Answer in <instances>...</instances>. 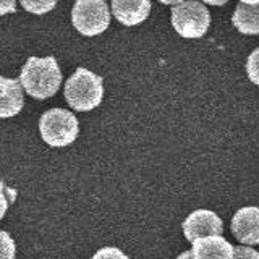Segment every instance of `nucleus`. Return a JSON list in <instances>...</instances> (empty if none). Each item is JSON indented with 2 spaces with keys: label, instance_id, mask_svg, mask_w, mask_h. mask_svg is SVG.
<instances>
[{
  "label": "nucleus",
  "instance_id": "obj_13",
  "mask_svg": "<svg viewBox=\"0 0 259 259\" xmlns=\"http://www.w3.org/2000/svg\"><path fill=\"white\" fill-rule=\"evenodd\" d=\"M0 259H16V245L10 233L0 230Z\"/></svg>",
  "mask_w": 259,
  "mask_h": 259
},
{
  "label": "nucleus",
  "instance_id": "obj_3",
  "mask_svg": "<svg viewBox=\"0 0 259 259\" xmlns=\"http://www.w3.org/2000/svg\"><path fill=\"white\" fill-rule=\"evenodd\" d=\"M39 132L42 140L52 148H65L78 138L79 125L70 110L51 109L39 120Z\"/></svg>",
  "mask_w": 259,
  "mask_h": 259
},
{
  "label": "nucleus",
  "instance_id": "obj_12",
  "mask_svg": "<svg viewBox=\"0 0 259 259\" xmlns=\"http://www.w3.org/2000/svg\"><path fill=\"white\" fill-rule=\"evenodd\" d=\"M20 4L24 10L29 13L46 15L54 10L57 5V0H20Z\"/></svg>",
  "mask_w": 259,
  "mask_h": 259
},
{
  "label": "nucleus",
  "instance_id": "obj_6",
  "mask_svg": "<svg viewBox=\"0 0 259 259\" xmlns=\"http://www.w3.org/2000/svg\"><path fill=\"white\" fill-rule=\"evenodd\" d=\"M183 235L188 241H196L204 237H212V235H222L224 224L222 219L212 210L198 209L191 212L183 222Z\"/></svg>",
  "mask_w": 259,
  "mask_h": 259
},
{
  "label": "nucleus",
  "instance_id": "obj_5",
  "mask_svg": "<svg viewBox=\"0 0 259 259\" xmlns=\"http://www.w3.org/2000/svg\"><path fill=\"white\" fill-rule=\"evenodd\" d=\"M71 21L83 36H97L110 24V10L104 0H76Z\"/></svg>",
  "mask_w": 259,
  "mask_h": 259
},
{
  "label": "nucleus",
  "instance_id": "obj_11",
  "mask_svg": "<svg viewBox=\"0 0 259 259\" xmlns=\"http://www.w3.org/2000/svg\"><path fill=\"white\" fill-rule=\"evenodd\" d=\"M233 26L237 28L241 34H259V4L248 5L238 4L232 16Z\"/></svg>",
  "mask_w": 259,
  "mask_h": 259
},
{
  "label": "nucleus",
  "instance_id": "obj_14",
  "mask_svg": "<svg viewBox=\"0 0 259 259\" xmlns=\"http://www.w3.org/2000/svg\"><path fill=\"white\" fill-rule=\"evenodd\" d=\"M246 73H248V78L253 81L254 84L259 86V47L254 49V51L251 52L249 57H248Z\"/></svg>",
  "mask_w": 259,
  "mask_h": 259
},
{
  "label": "nucleus",
  "instance_id": "obj_17",
  "mask_svg": "<svg viewBox=\"0 0 259 259\" xmlns=\"http://www.w3.org/2000/svg\"><path fill=\"white\" fill-rule=\"evenodd\" d=\"M7 193H8V190H7L5 183L0 182V221L5 217L7 210H8V202H10V201H8Z\"/></svg>",
  "mask_w": 259,
  "mask_h": 259
},
{
  "label": "nucleus",
  "instance_id": "obj_7",
  "mask_svg": "<svg viewBox=\"0 0 259 259\" xmlns=\"http://www.w3.org/2000/svg\"><path fill=\"white\" fill-rule=\"evenodd\" d=\"M232 232L245 245H259V207L246 206L232 219Z\"/></svg>",
  "mask_w": 259,
  "mask_h": 259
},
{
  "label": "nucleus",
  "instance_id": "obj_22",
  "mask_svg": "<svg viewBox=\"0 0 259 259\" xmlns=\"http://www.w3.org/2000/svg\"><path fill=\"white\" fill-rule=\"evenodd\" d=\"M241 4H248V5H256L259 4V0H240Z\"/></svg>",
  "mask_w": 259,
  "mask_h": 259
},
{
  "label": "nucleus",
  "instance_id": "obj_4",
  "mask_svg": "<svg viewBox=\"0 0 259 259\" xmlns=\"http://www.w3.org/2000/svg\"><path fill=\"white\" fill-rule=\"evenodd\" d=\"M210 13L198 0H185L172 8V26L185 39H199L207 32Z\"/></svg>",
  "mask_w": 259,
  "mask_h": 259
},
{
  "label": "nucleus",
  "instance_id": "obj_20",
  "mask_svg": "<svg viewBox=\"0 0 259 259\" xmlns=\"http://www.w3.org/2000/svg\"><path fill=\"white\" fill-rule=\"evenodd\" d=\"M160 4H165V5H178V4H182L185 2V0H159Z\"/></svg>",
  "mask_w": 259,
  "mask_h": 259
},
{
  "label": "nucleus",
  "instance_id": "obj_18",
  "mask_svg": "<svg viewBox=\"0 0 259 259\" xmlns=\"http://www.w3.org/2000/svg\"><path fill=\"white\" fill-rule=\"evenodd\" d=\"M15 12H16V0H0V16Z\"/></svg>",
  "mask_w": 259,
  "mask_h": 259
},
{
  "label": "nucleus",
  "instance_id": "obj_2",
  "mask_svg": "<svg viewBox=\"0 0 259 259\" xmlns=\"http://www.w3.org/2000/svg\"><path fill=\"white\" fill-rule=\"evenodd\" d=\"M65 99L71 109L89 112L102 102V78L86 68H78L65 83Z\"/></svg>",
  "mask_w": 259,
  "mask_h": 259
},
{
  "label": "nucleus",
  "instance_id": "obj_19",
  "mask_svg": "<svg viewBox=\"0 0 259 259\" xmlns=\"http://www.w3.org/2000/svg\"><path fill=\"white\" fill-rule=\"evenodd\" d=\"M204 4H209V5H215V7H221V5H225L229 0H202Z\"/></svg>",
  "mask_w": 259,
  "mask_h": 259
},
{
  "label": "nucleus",
  "instance_id": "obj_16",
  "mask_svg": "<svg viewBox=\"0 0 259 259\" xmlns=\"http://www.w3.org/2000/svg\"><path fill=\"white\" fill-rule=\"evenodd\" d=\"M232 259H259V253L249 246H237L233 248Z\"/></svg>",
  "mask_w": 259,
  "mask_h": 259
},
{
  "label": "nucleus",
  "instance_id": "obj_9",
  "mask_svg": "<svg viewBox=\"0 0 259 259\" xmlns=\"http://www.w3.org/2000/svg\"><path fill=\"white\" fill-rule=\"evenodd\" d=\"M23 86L20 79L0 76V118H12L23 109Z\"/></svg>",
  "mask_w": 259,
  "mask_h": 259
},
{
  "label": "nucleus",
  "instance_id": "obj_8",
  "mask_svg": "<svg viewBox=\"0 0 259 259\" xmlns=\"http://www.w3.org/2000/svg\"><path fill=\"white\" fill-rule=\"evenodd\" d=\"M149 0H112V13L123 26H136L149 16Z\"/></svg>",
  "mask_w": 259,
  "mask_h": 259
},
{
  "label": "nucleus",
  "instance_id": "obj_1",
  "mask_svg": "<svg viewBox=\"0 0 259 259\" xmlns=\"http://www.w3.org/2000/svg\"><path fill=\"white\" fill-rule=\"evenodd\" d=\"M20 83L23 89L34 99H49L62 84V71L54 57H29L23 65Z\"/></svg>",
  "mask_w": 259,
  "mask_h": 259
},
{
  "label": "nucleus",
  "instance_id": "obj_10",
  "mask_svg": "<svg viewBox=\"0 0 259 259\" xmlns=\"http://www.w3.org/2000/svg\"><path fill=\"white\" fill-rule=\"evenodd\" d=\"M193 259H232L233 246L222 235H212L193 241Z\"/></svg>",
  "mask_w": 259,
  "mask_h": 259
},
{
  "label": "nucleus",
  "instance_id": "obj_15",
  "mask_svg": "<svg viewBox=\"0 0 259 259\" xmlns=\"http://www.w3.org/2000/svg\"><path fill=\"white\" fill-rule=\"evenodd\" d=\"M91 259H130L123 251L113 246H105L101 248Z\"/></svg>",
  "mask_w": 259,
  "mask_h": 259
},
{
  "label": "nucleus",
  "instance_id": "obj_21",
  "mask_svg": "<svg viewBox=\"0 0 259 259\" xmlns=\"http://www.w3.org/2000/svg\"><path fill=\"white\" fill-rule=\"evenodd\" d=\"M177 259H193V251H185Z\"/></svg>",
  "mask_w": 259,
  "mask_h": 259
}]
</instances>
